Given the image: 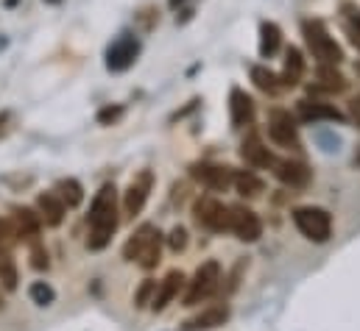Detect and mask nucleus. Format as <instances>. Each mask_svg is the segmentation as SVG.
Returning a JSON list of instances; mask_svg holds the SVG:
<instances>
[{
  "mask_svg": "<svg viewBox=\"0 0 360 331\" xmlns=\"http://www.w3.org/2000/svg\"><path fill=\"white\" fill-rule=\"evenodd\" d=\"M115 229H117V189H115V184H103L92 198L87 248L103 250L109 245Z\"/></svg>",
  "mask_w": 360,
  "mask_h": 331,
  "instance_id": "nucleus-1",
  "label": "nucleus"
},
{
  "mask_svg": "<svg viewBox=\"0 0 360 331\" xmlns=\"http://www.w3.org/2000/svg\"><path fill=\"white\" fill-rule=\"evenodd\" d=\"M160 250H162V234H160V229L151 226V223H143L129 237V243L123 245V259L137 262L143 270H151L160 262Z\"/></svg>",
  "mask_w": 360,
  "mask_h": 331,
  "instance_id": "nucleus-2",
  "label": "nucleus"
},
{
  "mask_svg": "<svg viewBox=\"0 0 360 331\" xmlns=\"http://www.w3.org/2000/svg\"><path fill=\"white\" fill-rule=\"evenodd\" d=\"M302 34H304V42L310 48V53L321 62V65H341L344 62V50L341 45L335 42V36L327 31V25L321 20H302Z\"/></svg>",
  "mask_w": 360,
  "mask_h": 331,
  "instance_id": "nucleus-3",
  "label": "nucleus"
},
{
  "mask_svg": "<svg viewBox=\"0 0 360 331\" xmlns=\"http://www.w3.org/2000/svg\"><path fill=\"white\" fill-rule=\"evenodd\" d=\"M293 226L310 243H327L333 237V215L321 206H299L293 209Z\"/></svg>",
  "mask_w": 360,
  "mask_h": 331,
  "instance_id": "nucleus-4",
  "label": "nucleus"
},
{
  "mask_svg": "<svg viewBox=\"0 0 360 331\" xmlns=\"http://www.w3.org/2000/svg\"><path fill=\"white\" fill-rule=\"evenodd\" d=\"M218 287H221V264H218V262H204V264L195 270V276H193V281H190V287H187L184 306H198L201 301L212 298Z\"/></svg>",
  "mask_w": 360,
  "mask_h": 331,
  "instance_id": "nucleus-5",
  "label": "nucleus"
},
{
  "mask_svg": "<svg viewBox=\"0 0 360 331\" xmlns=\"http://www.w3.org/2000/svg\"><path fill=\"white\" fill-rule=\"evenodd\" d=\"M137 56H140V39L134 34H120L106 48V70L109 73H123L137 62Z\"/></svg>",
  "mask_w": 360,
  "mask_h": 331,
  "instance_id": "nucleus-6",
  "label": "nucleus"
},
{
  "mask_svg": "<svg viewBox=\"0 0 360 331\" xmlns=\"http://www.w3.org/2000/svg\"><path fill=\"white\" fill-rule=\"evenodd\" d=\"M229 231L243 243H257L263 234V223H260L257 212L238 203V206H229Z\"/></svg>",
  "mask_w": 360,
  "mask_h": 331,
  "instance_id": "nucleus-7",
  "label": "nucleus"
},
{
  "mask_svg": "<svg viewBox=\"0 0 360 331\" xmlns=\"http://www.w3.org/2000/svg\"><path fill=\"white\" fill-rule=\"evenodd\" d=\"M269 134L279 148H290V151H299V148H302L296 120H293V117H290V112H285V109H274V112H271Z\"/></svg>",
  "mask_w": 360,
  "mask_h": 331,
  "instance_id": "nucleus-8",
  "label": "nucleus"
},
{
  "mask_svg": "<svg viewBox=\"0 0 360 331\" xmlns=\"http://www.w3.org/2000/svg\"><path fill=\"white\" fill-rule=\"evenodd\" d=\"M193 212H195V220H198V226H204V229H210V231H229V206H224L221 201H215V198H198L195 201V206H193Z\"/></svg>",
  "mask_w": 360,
  "mask_h": 331,
  "instance_id": "nucleus-9",
  "label": "nucleus"
},
{
  "mask_svg": "<svg viewBox=\"0 0 360 331\" xmlns=\"http://www.w3.org/2000/svg\"><path fill=\"white\" fill-rule=\"evenodd\" d=\"M190 175H193L201 187H207V189H212V192H226V189L232 187L235 170L224 165H212V162H195V165H190Z\"/></svg>",
  "mask_w": 360,
  "mask_h": 331,
  "instance_id": "nucleus-10",
  "label": "nucleus"
},
{
  "mask_svg": "<svg viewBox=\"0 0 360 331\" xmlns=\"http://www.w3.org/2000/svg\"><path fill=\"white\" fill-rule=\"evenodd\" d=\"M151 187H154V173L151 170H143L140 175L131 178V184H129V189L123 195V212L129 217H137L143 212V206H146V201L151 195Z\"/></svg>",
  "mask_w": 360,
  "mask_h": 331,
  "instance_id": "nucleus-11",
  "label": "nucleus"
},
{
  "mask_svg": "<svg viewBox=\"0 0 360 331\" xmlns=\"http://www.w3.org/2000/svg\"><path fill=\"white\" fill-rule=\"evenodd\" d=\"M269 170L276 175V181H282V184L290 187V189H304V187L310 184V167L304 165V162H296V159H276V156H274V162H271Z\"/></svg>",
  "mask_w": 360,
  "mask_h": 331,
  "instance_id": "nucleus-12",
  "label": "nucleus"
},
{
  "mask_svg": "<svg viewBox=\"0 0 360 331\" xmlns=\"http://www.w3.org/2000/svg\"><path fill=\"white\" fill-rule=\"evenodd\" d=\"M296 114L302 123H344V114L324 100H299Z\"/></svg>",
  "mask_w": 360,
  "mask_h": 331,
  "instance_id": "nucleus-13",
  "label": "nucleus"
},
{
  "mask_svg": "<svg viewBox=\"0 0 360 331\" xmlns=\"http://www.w3.org/2000/svg\"><path fill=\"white\" fill-rule=\"evenodd\" d=\"M229 117H232L235 128H243V126L255 123V100L238 86L229 92Z\"/></svg>",
  "mask_w": 360,
  "mask_h": 331,
  "instance_id": "nucleus-14",
  "label": "nucleus"
},
{
  "mask_svg": "<svg viewBox=\"0 0 360 331\" xmlns=\"http://www.w3.org/2000/svg\"><path fill=\"white\" fill-rule=\"evenodd\" d=\"M240 156L243 162L252 167H260V170H269L274 162V154L266 148V142L260 140V134H249L243 142H240Z\"/></svg>",
  "mask_w": 360,
  "mask_h": 331,
  "instance_id": "nucleus-15",
  "label": "nucleus"
},
{
  "mask_svg": "<svg viewBox=\"0 0 360 331\" xmlns=\"http://www.w3.org/2000/svg\"><path fill=\"white\" fill-rule=\"evenodd\" d=\"M37 209H39V220H42L45 226H59L68 206H65V201H62L56 192H42V195L37 198Z\"/></svg>",
  "mask_w": 360,
  "mask_h": 331,
  "instance_id": "nucleus-16",
  "label": "nucleus"
},
{
  "mask_svg": "<svg viewBox=\"0 0 360 331\" xmlns=\"http://www.w3.org/2000/svg\"><path fill=\"white\" fill-rule=\"evenodd\" d=\"M181 281H184V276H181L179 270H171L162 281H160V287H157V292H154V298H151V306H154V312H162L176 295H179V287Z\"/></svg>",
  "mask_w": 360,
  "mask_h": 331,
  "instance_id": "nucleus-17",
  "label": "nucleus"
},
{
  "mask_svg": "<svg viewBox=\"0 0 360 331\" xmlns=\"http://www.w3.org/2000/svg\"><path fill=\"white\" fill-rule=\"evenodd\" d=\"M226 318H229V309H226V306H210V309L198 312L195 318H190V320L184 323V331L218 329V326H224V323H226Z\"/></svg>",
  "mask_w": 360,
  "mask_h": 331,
  "instance_id": "nucleus-18",
  "label": "nucleus"
},
{
  "mask_svg": "<svg viewBox=\"0 0 360 331\" xmlns=\"http://www.w3.org/2000/svg\"><path fill=\"white\" fill-rule=\"evenodd\" d=\"M302 76H304V56H302L299 48L290 45L285 50V67H282L279 81H282V86H296V83L302 81Z\"/></svg>",
  "mask_w": 360,
  "mask_h": 331,
  "instance_id": "nucleus-19",
  "label": "nucleus"
},
{
  "mask_svg": "<svg viewBox=\"0 0 360 331\" xmlns=\"http://www.w3.org/2000/svg\"><path fill=\"white\" fill-rule=\"evenodd\" d=\"M316 79H319V83L310 86V89H316V92H330V95H335V92H344V89H347V79L335 70V65H319Z\"/></svg>",
  "mask_w": 360,
  "mask_h": 331,
  "instance_id": "nucleus-20",
  "label": "nucleus"
},
{
  "mask_svg": "<svg viewBox=\"0 0 360 331\" xmlns=\"http://www.w3.org/2000/svg\"><path fill=\"white\" fill-rule=\"evenodd\" d=\"M282 45V28L271 20H263L260 22V56L263 59H271Z\"/></svg>",
  "mask_w": 360,
  "mask_h": 331,
  "instance_id": "nucleus-21",
  "label": "nucleus"
},
{
  "mask_svg": "<svg viewBox=\"0 0 360 331\" xmlns=\"http://www.w3.org/2000/svg\"><path fill=\"white\" fill-rule=\"evenodd\" d=\"M232 187L243 195V198H257L263 189H266V184L252 173V170H235V178H232Z\"/></svg>",
  "mask_w": 360,
  "mask_h": 331,
  "instance_id": "nucleus-22",
  "label": "nucleus"
},
{
  "mask_svg": "<svg viewBox=\"0 0 360 331\" xmlns=\"http://www.w3.org/2000/svg\"><path fill=\"white\" fill-rule=\"evenodd\" d=\"M341 17H344V31L349 42L360 50V6L358 3H341Z\"/></svg>",
  "mask_w": 360,
  "mask_h": 331,
  "instance_id": "nucleus-23",
  "label": "nucleus"
},
{
  "mask_svg": "<svg viewBox=\"0 0 360 331\" xmlns=\"http://www.w3.org/2000/svg\"><path fill=\"white\" fill-rule=\"evenodd\" d=\"M14 220H17V234L28 237V240H37L39 237V215H34L31 209H14Z\"/></svg>",
  "mask_w": 360,
  "mask_h": 331,
  "instance_id": "nucleus-24",
  "label": "nucleus"
},
{
  "mask_svg": "<svg viewBox=\"0 0 360 331\" xmlns=\"http://www.w3.org/2000/svg\"><path fill=\"white\" fill-rule=\"evenodd\" d=\"M56 195L65 201L68 209H76V206L84 201V189H82V184H79L76 178H62V181L56 184Z\"/></svg>",
  "mask_w": 360,
  "mask_h": 331,
  "instance_id": "nucleus-25",
  "label": "nucleus"
},
{
  "mask_svg": "<svg viewBox=\"0 0 360 331\" xmlns=\"http://www.w3.org/2000/svg\"><path fill=\"white\" fill-rule=\"evenodd\" d=\"M252 81H255L257 89H263V92H269V95L279 92V86H282L279 76L271 73L269 67H263V65H255V67H252Z\"/></svg>",
  "mask_w": 360,
  "mask_h": 331,
  "instance_id": "nucleus-26",
  "label": "nucleus"
},
{
  "mask_svg": "<svg viewBox=\"0 0 360 331\" xmlns=\"http://www.w3.org/2000/svg\"><path fill=\"white\" fill-rule=\"evenodd\" d=\"M28 298H31L37 306H51L53 298H56V292H53L51 284H45V281H34L31 290H28Z\"/></svg>",
  "mask_w": 360,
  "mask_h": 331,
  "instance_id": "nucleus-27",
  "label": "nucleus"
},
{
  "mask_svg": "<svg viewBox=\"0 0 360 331\" xmlns=\"http://www.w3.org/2000/svg\"><path fill=\"white\" fill-rule=\"evenodd\" d=\"M0 281H3L6 290L17 287V270H14V262L8 256H0Z\"/></svg>",
  "mask_w": 360,
  "mask_h": 331,
  "instance_id": "nucleus-28",
  "label": "nucleus"
},
{
  "mask_svg": "<svg viewBox=\"0 0 360 331\" xmlns=\"http://www.w3.org/2000/svg\"><path fill=\"white\" fill-rule=\"evenodd\" d=\"M123 117V106H103L101 112H98V123L101 126H112V123H117Z\"/></svg>",
  "mask_w": 360,
  "mask_h": 331,
  "instance_id": "nucleus-29",
  "label": "nucleus"
},
{
  "mask_svg": "<svg viewBox=\"0 0 360 331\" xmlns=\"http://www.w3.org/2000/svg\"><path fill=\"white\" fill-rule=\"evenodd\" d=\"M31 243H34V245H31V264H34L37 270H45V267H48V253L39 245V240H31Z\"/></svg>",
  "mask_w": 360,
  "mask_h": 331,
  "instance_id": "nucleus-30",
  "label": "nucleus"
},
{
  "mask_svg": "<svg viewBox=\"0 0 360 331\" xmlns=\"http://www.w3.org/2000/svg\"><path fill=\"white\" fill-rule=\"evenodd\" d=\"M168 245L174 250H184V245H187V231L176 226V229L171 231V237H168Z\"/></svg>",
  "mask_w": 360,
  "mask_h": 331,
  "instance_id": "nucleus-31",
  "label": "nucleus"
},
{
  "mask_svg": "<svg viewBox=\"0 0 360 331\" xmlns=\"http://www.w3.org/2000/svg\"><path fill=\"white\" fill-rule=\"evenodd\" d=\"M151 292H157V281H146V284L140 287V292H137V306L151 304V301H148V298H151Z\"/></svg>",
  "mask_w": 360,
  "mask_h": 331,
  "instance_id": "nucleus-32",
  "label": "nucleus"
},
{
  "mask_svg": "<svg viewBox=\"0 0 360 331\" xmlns=\"http://www.w3.org/2000/svg\"><path fill=\"white\" fill-rule=\"evenodd\" d=\"M349 117H352V123L360 128V92L349 100Z\"/></svg>",
  "mask_w": 360,
  "mask_h": 331,
  "instance_id": "nucleus-33",
  "label": "nucleus"
},
{
  "mask_svg": "<svg viewBox=\"0 0 360 331\" xmlns=\"http://www.w3.org/2000/svg\"><path fill=\"white\" fill-rule=\"evenodd\" d=\"M14 234H17V231H14V229H11L6 220H0V243H8Z\"/></svg>",
  "mask_w": 360,
  "mask_h": 331,
  "instance_id": "nucleus-34",
  "label": "nucleus"
},
{
  "mask_svg": "<svg viewBox=\"0 0 360 331\" xmlns=\"http://www.w3.org/2000/svg\"><path fill=\"white\" fill-rule=\"evenodd\" d=\"M11 128V114L8 112H0V137H6Z\"/></svg>",
  "mask_w": 360,
  "mask_h": 331,
  "instance_id": "nucleus-35",
  "label": "nucleus"
},
{
  "mask_svg": "<svg viewBox=\"0 0 360 331\" xmlns=\"http://www.w3.org/2000/svg\"><path fill=\"white\" fill-rule=\"evenodd\" d=\"M168 3H171V8H179L184 0H168Z\"/></svg>",
  "mask_w": 360,
  "mask_h": 331,
  "instance_id": "nucleus-36",
  "label": "nucleus"
},
{
  "mask_svg": "<svg viewBox=\"0 0 360 331\" xmlns=\"http://www.w3.org/2000/svg\"><path fill=\"white\" fill-rule=\"evenodd\" d=\"M355 165L360 167V148H358V154H355Z\"/></svg>",
  "mask_w": 360,
  "mask_h": 331,
  "instance_id": "nucleus-37",
  "label": "nucleus"
},
{
  "mask_svg": "<svg viewBox=\"0 0 360 331\" xmlns=\"http://www.w3.org/2000/svg\"><path fill=\"white\" fill-rule=\"evenodd\" d=\"M45 3H51V6H59V3H62V0H45Z\"/></svg>",
  "mask_w": 360,
  "mask_h": 331,
  "instance_id": "nucleus-38",
  "label": "nucleus"
},
{
  "mask_svg": "<svg viewBox=\"0 0 360 331\" xmlns=\"http://www.w3.org/2000/svg\"><path fill=\"white\" fill-rule=\"evenodd\" d=\"M358 73H360V65H358Z\"/></svg>",
  "mask_w": 360,
  "mask_h": 331,
  "instance_id": "nucleus-39",
  "label": "nucleus"
},
{
  "mask_svg": "<svg viewBox=\"0 0 360 331\" xmlns=\"http://www.w3.org/2000/svg\"><path fill=\"white\" fill-rule=\"evenodd\" d=\"M0 306H3V301H0Z\"/></svg>",
  "mask_w": 360,
  "mask_h": 331,
  "instance_id": "nucleus-40",
  "label": "nucleus"
}]
</instances>
